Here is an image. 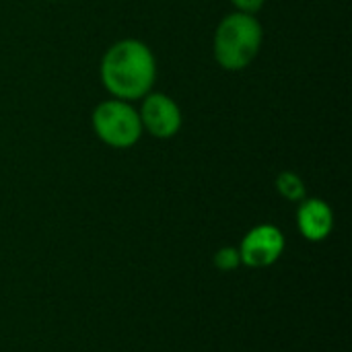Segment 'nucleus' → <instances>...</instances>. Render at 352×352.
Listing matches in <instances>:
<instances>
[{
    "label": "nucleus",
    "mask_w": 352,
    "mask_h": 352,
    "mask_svg": "<svg viewBox=\"0 0 352 352\" xmlns=\"http://www.w3.org/2000/svg\"><path fill=\"white\" fill-rule=\"evenodd\" d=\"M93 130L101 142L113 148H130L142 136L138 111L122 99H109L95 107Z\"/></svg>",
    "instance_id": "nucleus-3"
},
{
    "label": "nucleus",
    "mask_w": 352,
    "mask_h": 352,
    "mask_svg": "<svg viewBox=\"0 0 352 352\" xmlns=\"http://www.w3.org/2000/svg\"><path fill=\"white\" fill-rule=\"evenodd\" d=\"M231 4L237 8V12L256 14L264 6V0H231Z\"/></svg>",
    "instance_id": "nucleus-9"
},
{
    "label": "nucleus",
    "mask_w": 352,
    "mask_h": 352,
    "mask_svg": "<svg viewBox=\"0 0 352 352\" xmlns=\"http://www.w3.org/2000/svg\"><path fill=\"white\" fill-rule=\"evenodd\" d=\"M297 223H299V231L309 241H322L332 233L334 214H332V208L324 200L311 198V200H305L299 206Z\"/></svg>",
    "instance_id": "nucleus-6"
},
{
    "label": "nucleus",
    "mask_w": 352,
    "mask_h": 352,
    "mask_svg": "<svg viewBox=\"0 0 352 352\" xmlns=\"http://www.w3.org/2000/svg\"><path fill=\"white\" fill-rule=\"evenodd\" d=\"M239 264H241V258H239V250H235V248H223L214 254V266L219 270L231 272Z\"/></svg>",
    "instance_id": "nucleus-8"
},
{
    "label": "nucleus",
    "mask_w": 352,
    "mask_h": 352,
    "mask_svg": "<svg viewBox=\"0 0 352 352\" xmlns=\"http://www.w3.org/2000/svg\"><path fill=\"white\" fill-rule=\"evenodd\" d=\"M285 250L283 233L272 225L254 227L241 241L239 258L250 268H266L274 264Z\"/></svg>",
    "instance_id": "nucleus-5"
},
{
    "label": "nucleus",
    "mask_w": 352,
    "mask_h": 352,
    "mask_svg": "<svg viewBox=\"0 0 352 352\" xmlns=\"http://www.w3.org/2000/svg\"><path fill=\"white\" fill-rule=\"evenodd\" d=\"M276 190L283 198L299 202L305 198V184L301 179V175H297L295 171H283L276 177Z\"/></svg>",
    "instance_id": "nucleus-7"
},
{
    "label": "nucleus",
    "mask_w": 352,
    "mask_h": 352,
    "mask_svg": "<svg viewBox=\"0 0 352 352\" xmlns=\"http://www.w3.org/2000/svg\"><path fill=\"white\" fill-rule=\"evenodd\" d=\"M99 72L103 87L116 99L132 101L151 93L157 64L146 43L138 39H122L105 52Z\"/></svg>",
    "instance_id": "nucleus-1"
},
{
    "label": "nucleus",
    "mask_w": 352,
    "mask_h": 352,
    "mask_svg": "<svg viewBox=\"0 0 352 352\" xmlns=\"http://www.w3.org/2000/svg\"><path fill=\"white\" fill-rule=\"evenodd\" d=\"M262 45V25L254 14L233 12L227 14L217 31L212 41L214 60L225 70H243L258 56Z\"/></svg>",
    "instance_id": "nucleus-2"
},
{
    "label": "nucleus",
    "mask_w": 352,
    "mask_h": 352,
    "mask_svg": "<svg viewBox=\"0 0 352 352\" xmlns=\"http://www.w3.org/2000/svg\"><path fill=\"white\" fill-rule=\"evenodd\" d=\"M138 116H140L142 130H146L155 138H171L182 128L179 105L165 93L144 95Z\"/></svg>",
    "instance_id": "nucleus-4"
}]
</instances>
